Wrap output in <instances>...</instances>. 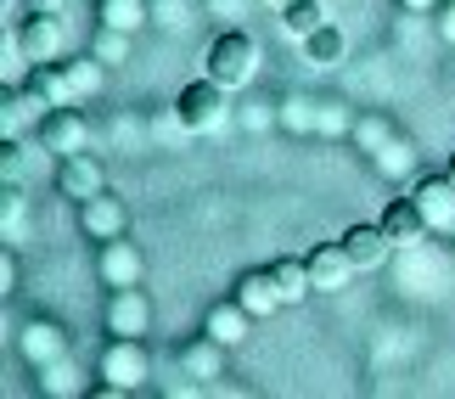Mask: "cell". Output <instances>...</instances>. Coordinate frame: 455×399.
<instances>
[{
  "mask_svg": "<svg viewBox=\"0 0 455 399\" xmlns=\"http://www.w3.org/2000/svg\"><path fill=\"white\" fill-rule=\"evenodd\" d=\"M382 231L394 236V248L427 242V219H422V208H416V197H394L388 208H382Z\"/></svg>",
  "mask_w": 455,
  "mask_h": 399,
  "instance_id": "obj_16",
  "label": "cell"
},
{
  "mask_svg": "<svg viewBox=\"0 0 455 399\" xmlns=\"http://www.w3.org/2000/svg\"><path fill=\"white\" fill-rule=\"evenodd\" d=\"M203 332H208V338H220L225 349H236V343L253 332V315H248V309H242L236 299H231V304H214V309H208V321H203Z\"/></svg>",
  "mask_w": 455,
  "mask_h": 399,
  "instance_id": "obj_17",
  "label": "cell"
},
{
  "mask_svg": "<svg viewBox=\"0 0 455 399\" xmlns=\"http://www.w3.org/2000/svg\"><path fill=\"white\" fill-rule=\"evenodd\" d=\"M371 164H377V175H405L411 169V147L405 141H377V152H371Z\"/></svg>",
  "mask_w": 455,
  "mask_h": 399,
  "instance_id": "obj_29",
  "label": "cell"
},
{
  "mask_svg": "<svg viewBox=\"0 0 455 399\" xmlns=\"http://www.w3.org/2000/svg\"><path fill=\"white\" fill-rule=\"evenodd\" d=\"M17 45H23L28 62H57L62 57V23L45 17V12H28L23 28H17Z\"/></svg>",
  "mask_w": 455,
  "mask_h": 399,
  "instance_id": "obj_11",
  "label": "cell"
},
{
  "mask_svg": "<svg viewBox=\"0 0 455 399\" xmlns=\"http://www.w3.org/2000/svg\"><path fill=\"white\" fill-rule=\"evenodd\" d=\"M208 12H220L225 23H236V17H248V0H208Z\"/></svg>",
  "mask_w": 455,
  "mask_h": 399,
  "instance_id": "obj_32",
  "label": "cell"
},
{
  "mask_svg": "<svg viewBox=\"0 0 455 399\" xmlns=\"http://www.w3.org/2000/svg\"><path fill=\"white\" fill-rule=\"evenodd\" d=\"M28 231V197L23 186H0V236H6V248H17Z\"/></svg>",
  "mask_w": 455,
  "mask_h": 399,
  "instance_id": "obj_22",
  "label": "cell"
},
{
  "mask_svg": "<svg viewBox=\"0 0 455 399\" xmlns=\"http://www.w3.org/2000/svg\"><path fill=\"white\" fill-rule=\"evenodd\" d=\"M40 371H45V377H40V388H45V394H74V377H79V371L68 366V355H62V360H51V366H40Z\"/></svg>",
  "mask_w": 455,
  "mask_h": 399,
  "instance_id": "obj_30",
  "label": "cell"
},
{
  "mask_svg": "<svg viewBox=\"0 0 455 399\" xmlns=\"http://www.w3.org/2000/svg\"><path fill=\"white\" fill-rule=\"evenodd\" d=\"M411 197L416 208H422V219H427V231H455V180L450 175H422L411 186Z\"/></svg>",
  "mask_w": 455,
  "mask_h": 399,
  "instance_id": "obj_8",
  "label": "cell"
},
{
  "mask_svg": "<svg viewBox=\"0 0 455 399\" xmlns=\"http://www.w3.org/2000/svg\"><path fill=\"white\" fill-rule=\"evenodd\" d=\"M338 242H343V253L355 259V270H377L382 259L394 253V236L382 231V219H377V225H348Z\"/></svg>",
  "mask_w": 455,
  "mask_h": 399,
  "instance_id": "obj_12",
  "label": "cell"
},
{
  "mask_svg": "<svg viewBox=\"0 0 455 399\" xmlns=\"http://www.w3.org/2000/svg\"><path fill=\"white\" fill-rule=\"evenodd\" d=\"M28 108H45L40 96L28 91V84H12L6 91V113H0V130H6V141H17V130H23V113Z\"/></svg>",
  "mask_w": 455,
  "mask_h": 399,
  "instance_id": "obj_26",
  "label": "cell"
},
{
  "mask_svg": "<svg viewBox=\"0 0 455 399\" xmlns=\"http://www.w3.org/2000/svg\"><path fill=\"white\" fill-rule=\"evenodd\" d=\"M275 6H287V0H275Z\"/></svg>",
  "mask_w": 455,
  "mask_h": 399,
  "instance_id": "obj_38",
  "label": "cell"
},
{
  "mask_svg": "<svg viewBox=\"0 0 455 399\" xmlns=\"http://www.w3.org/2000/svg\"><path fill=\"white\" fill-rule=\"evenodd\" d=\"M326 23H331V12L321 6V0H287V6H282V28H287L299 45L309 40L315 28H326Z\"/></svg>",
  "mask_w": 455,
  "mask_h": 399,
  "instance_id": "obj_20",
  "label": "cell"
},
{
  "mask_svg": "<svg viewBox=\"0 0 455 399\" xmlns=\"http://www.w3.org/2000/svg\"><path fill=\"white\" fill-rule=\"evenodd\" d=\"M444 6V0H405V12H416V17H422V12H439Z\"/></svg>",
  "mask_w": 455,
  "mask_h": 399,
  "instance_id": "obj_36",
  "label": "cell"
},
{
  "mask_svg": "<svg viewBox=\"0 0 455 399\" xmlns=\"http://www.w3.org/2000/svg\"><path fill=\"white\" fill-rule=\"evenodd\" d=\"M28 91L40 96L45 108H68V101H74V84H68L62 62H34L28 68Z\"/></svg>",
  "mask_w": 455,
  "mask_h": 399,
  "instance_id": "obj_18",
  "label": "cell"
},
{
  "mask_svg": "<svg viewBox=\"0 0 455 399\" xmlns=\"http://www.w3.org/2000/svg\"><path fill=\"white\" fill-rule=\"evenodd\" d=\"M309 282L315 292H343L348 287V275H355V259L343 253V242H321V248H309Z\"/></svg>",
  "mask_w": 455,
  "mask_h": 399,
  "instance_id": "obj_10",
  "label": "cell"
},
{
  "mask_svg": "<svg viewBox=\"0 0 455 399\" xmlns=\"http://www.w3.org/2000/svg\"><path fill=\"white\" fill-rule=\"evenodd\" d=\"M34 141H40V152H51V158L84 152V147H91V118L79 113V101H68V108H45L40 130H34Z\"/></svg>",
  "mask_w": 455,
  "mask_h": 399,
  "instance_id": "obj_3",
  "label": "cell"
},
{
  "mask_svg": "<svg viewBox=\"0 0 455 399\" xmlns=\"http://www.w3.org/2000/svg\"><path fill=\"white\" fill-rule=\"evenodd\" d=\"M57 192L68 203H91V197L108 192V169L91 152H68V158H57Z\"/></svg>",
  "mask_w": 455,
  "mask_h": 399,
  "instance_id": "obj_6",
  "label": "cell"
},
{
  "mask_svg": "<svg viewBox=\"0 0 455 399\" xmlns=\"http://www.w3.org/2000/svg\"><path fill=\"white\" fill-rule=\"evenodd\" d=\"M439 40L455 45V0H444V6H439Z\"/></svg>",
  "mask_w": 455,
  "mask_h": 399,
  "instance_id": "obj_33",
  "label": "cell"
},
{
  "mask_svg": "<svg viewBox=\"0 0 455 399\" xmlns=\"http://www.w3.org/2000/svg\"><path fill=\"white\" fill-rule=\"evenodd\" d=\"M17 349H23L28 366H51V360L68 355V332H62L57 321H28L23 338H17Z\"/></svg>",
  "mask_w": 455,
  "mask_h": 399,
  "instance_id": "obj_15",
  "label": "cell"
},
{
  "mask_svg": "<svg viewBox=\"0 0 455 399\" xmlns=\"http://www.w3.org/2000/svg\"><path fill=\"white\" fill-rule=\"evenodd\" d=\"M180 371H186L197 388H208L214 377H225V343H220V338H208V332H203V338H191L186 349H180Z\"/></svg>",
  "mask_w": 455,
  "mask_h": 399,
  "instance_id": "obj_14",
  "label": "cell"
},
{
  "mask_svg": "<svg viewBox=\"0 0 455 399\" xmlns=\"http://www.w3.org/2000/svg\"><path fill=\"white\" fill-rule=\"evenodd\" d=\"M23 180H28V147L6 141L0 147V186H23Z\"/></svg>",
  "mask_w": 455,
  "mask_h": 399,
  "instance_id": "obj_28",
  "label": "cell"
},
{
  "mask_svg": "<svg viewBox=\"0 0 455 399\" xmlns=\"http://www.w3.org/2000/svg\"><path fill=\"white\" fill-rule=\"evenodd\" d=\"M79 231L91 236V242H113V236L130 231V208L118 203L113 192H101V197H91V203H79Z\"/></svg>",
  "mask_w": 455,
  "mask_h": 399,
  "instance_id": "obj_9",
  "label": "cell"
},
{
  "mask_svg": "<svg viewBox=\"0 0 455 399\" xmlns=\"http://www.w3.org/2000/svg\"><path fill=\"white\" fill-rule=\"evenodd\" d=\"M270 275H275V292H282V304H304L309 292H315V282H309V265H304V259H275V265H270Z\"/></svg>",
  "mask_w": 455,
  "mask_h": 399,
  "instance_id": "obj_21",
  "label": "cell"
},
{
  "mask_svg": "<svg viewBox=\"0 0 455 399\" xmlns=\"http://www.w3.org/2000/svg\"><path fill=\"white\" fill-rule=\"evenodd\" d=\"M96 23H101V28L135 34V28L152 23V6H147V0H96Z\"/></svg>",
  "mask_w": 455,
  "mask_h": 399,
  "instance_id": "obj_19",
  "label": "cell"
},
{
  "mask_svg": "<svg viewBox=\"0 0 455 399\" xmlns=\"http://www.w3.org/2000/svg\"><path fill=\"white\" fill-rule=\"evenodd\" d=\"M101 377L118 388H141L147 377H152V355H147V343L141 338H113L108 349H101Z\"/></svg>",
  "mask_w": 455,
  "mask_h": 399,
  "instance_id": "obj_4",
  "label": "cell"
},
{
  "mask_svg": "<svg viewBox=\"0 0 455 399\" xmlns=\"http://www.w3.org/2000/svg\"><path fill=\"white\" fill-rule=\"evenodd\" d=\"M275 113H282V130H299V135H309L321 124V101H309V96H282Z\"/></svg>",
  "mask_w": 455,
  "mask_h": 399,
  "instance_id": "obj_25",
  "label": "cell"
},
{
  "mask_svg": "<svg viewBox=\"0 0 455 399\" xmlns=\"http://www.w3.org/2000/svg\"><path fill=\"white\" fill-rule=\"evenodd\" d=\"M231 299L248 309L253 321H265V315H275V309H282V292H275V275H270V265L265 270H242L236 275V292Z\"/></svg>",
  "mask_w": 455,
  "mask_h": 399,
  "instance_id": "obj_13",
  "label": "cell"
},
{
  "mask_svg": "<svg viewBox=\"0 0 455 399\" xmlns=\"http://www.w3.org/2000/svg\"><path fill=\"white\" fill-rule=\"evenodd\" d=\"M91 57H101V62H108V68H118V62H130V34H124V28H101V23H96Z\"/></svg>",
  "mask_w": 455,
  "mask_h": 399,
  "instance_id": "obj_27",
  "label": "cell"
},
{
  "mask_svg": "<svg viewBox=\"0 0 455 399\" xmlns=\"http://www.w3.org/2000/svg\"><path fill=\"white\" fill-rule=\"evenodd\" d=\"M203 74L220 79L225 91H242V84H253V74H259V40H253V34H242V28H225L220 40L208 45Z\"/></svg>",
  "mask_w": 455,
  "mask_h": 399,
  "instance_id": "obj_2",
  "label": "cell"
},
{
  "mask_svg": "<svg viewBox=\"0 0 455 399\" xmlns=\"http://www.w3.org/2000/svg\"><path fill=\"white\" fill-rule=\"evenodd\" d=\"M101 321H108V338H147L152 326V299L141 287H113L108 292V309H101Z\"/></svg>",
  "mask_w": 455,
  "mask_h": 399,
  "instance_id": "obj_5",
  "label": "cell"
},
{
  "mask_svg": "<svg viewBox=\"0 0 455 399\" xmlns=\"http://www.w3.org/2000/svg\"><path fill=\"white\" fill-rule=\"evenodd\" d=\"M444 175H450V180H455V152H450V169H444Z\"/></svg>",
  "mask_w": 455,
  "mask_h": 399,
  "instance_id": "obj_37",
  "label": "cell"
},
{
  "mask_svg": "<svg viewBox=\"0 0 455 399\" xmlns=\"http://www.w3.org/2000/svg\"><path fill=\"white\" fill-rule=\"evenodd\" d=\"M68 0H28V12H45V17H62Z\"/></svg>",
  "mask_w": 455,
  "mask_h": 399,
  "instance_id": "obj_34",
  "label": "cell"
},
{
  "mask_svg": "<svg viewBox=\"0 0 455 399\" xmlns=\"http://www.w3.org/2000/svg\"><path fill=\"white\" fill-rule=\"evenodd\" d=\"M0 287H17V265H12V248H6V259H0Z\"/></svg>",
  "mask_w": 455,
  "mask_h": 399,
  "instance_id": "obj_35",
  "label": "cell"
},
{
  "mask_svg": "<svg viewBox=\"0 0 455 399\" xmlns=\"http://www.w3.org/2000/svg\"><path fill=\"white\" fill-rule=\"evenodd\" d=\"M62 74H68V84H74V101H91L96 91H101V79H108V62L101 57H74V62H62Z\"/></svg>",
  "mask_w": 455,
  "mask_h": 399,
  "instance_id": "obj_24",
  "label": "cell"
},
{
  "mask_svg": "<svg viewBox=\"0 0 455 399\" xmlns=\"http://www.w3.org/2000/svg\"><path fill=\"white\" fill-rule=\"evenodd\" d=\"M304 57H309V68H338V62L348 57V40H343V28H338V23L315 28L309 40H304Z\"/></svg>",
  "mask_w": 455,
  "mask_h": 399,
  "instance_id": "obj_23",
  "label": "cell"
},
{
  "mask_svg": "<svg viewBox=\"0 0 455 399\" xmlns=\"http://www.w3.org/2000/svg\"><path fill=\"white\" fill-rule=\"evenodd\" d=\"M225 118H231V91H225L220 79H191L180 96H174V124L186 135H214Z\"/></svg>",
  "mask_w": 455,
  "mask_h": 399,
  "instance_id": "obj_1",
  "label": "cell"
},
{
  "mask_svg": "<svg viewBox=\"0 0 455 399\" xmlns=\"http://www.w3.org/2000/svg\"><path fill=\"white\" fill-rule=\"evenodd\" d=\"M96 275H101L108 287H141L147 259H141V248H135V242L113 236V242H101V248H96Z\"/></svg>",
  "mask_w": 455,
  "mask_h": 399,
  "instance_id": "obj_7",
  "label": "cell"
},
{
  "mask_svg": "<svg viewBox=\"0 0 455 399\" xmlns=\"http://www.w3.org/2000/svg\"><path fill=\"white\" fill-rule=\"evenodd\" d=\"M321 135H343L348 130V108L343 101H321V124H315Z\"/></svg>",
  "mask_w": 455,
  "mask_h": 399,
  "instance_id": "obj_31",
  "label": "cell"
}]
</instances>
